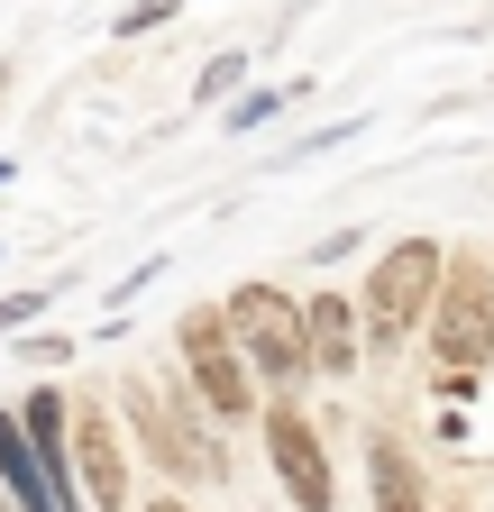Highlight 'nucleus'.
<instances>
[{"label": "nucleus", "mask_w": 494, "mask_h": 512, "mask_svg": "<svg viewBox=\"0 0 494 512\" xmlns=\"http://www.w3.org/2000/svg\"><path fill=\"white\" fill-rule=\"evenodd\" d=\"M440 284H449V247L440 238H394L385 256H376V275H366V348H403L412 330H421V311L440 302Z\"/></svg>", "instance_id": "nucleus-1"}, {"label": "nucleus", "mask_w": 494, "mask_h": 512, "mask_svg": "<svg viewBox=\"0 0 494 512\" xmlns=\"http://www.w3.org/2000/svg\"><path fill=\"white\" fill-rule=\"evenodd\" d=\"M220 320H229V339H238V357H247V375H257V384L293 394V384L312 375V330H302V302H284L275 284H238V293L220 302Z\"/></svg>", "instance_id": "nucleus-2"}, {"label": "nucleus", "mask_w": 494, "mask_h": 512, "mask_svg": "<svg viewBox=\"0 0 494 512\" xmlns=\"http://www.w3.org/2000/svg\"><path fill=\"white\" fill-rule=\"evenodd\" d=\"M430 348H440V375L494 366V266L485 256H449V284L430 302Z\"/></svg>", "instance_id": "nucleus-3"}, {"label": "nucleus", "mask_w": 494, "mask_h": 512, "mask_svg": "<svg viewBox=\"0 0 494 512\" xmlns=\"http://www.w3.org/2000/svg\"><path fill=\"white\" fill-rule=\"evenodd\" d=\"M183 366H193V384H202V403L220 412V421H247L257 412V375H247V357H238V339H229V320L211 311V302H193L183 311Z\"/></svg>", "instance_id": "nucleus-4"}, {"label": "nucleus", "mask_w": 494, "mask_h": 512, "mask_svg": "<svg viewBox=\"0 0 494 512\" xmlns=\"http://www.w3.org/2000/svg\"><path fill=\"white\" fill-rule=\"evenodd\" d=\"M129 412H138V439L156 448V458L183 476V485H229V448L183 412V403H165V394H147V384H129Z\"/></svg>", "instance_id": "nucleus-5"}, {"label": "nucleus", "mask_w": 494, "mask_h": 512, "mask_svg": "<svg viewBox=\"0 0 494 512\" xmlns=\"http://www.w3.org/2000/svg\"><path fill=\"white\" fill-rule=\"evenodd\" d=\"M266 458H275V476H284V494H293L302 512H330V503H339V485H330V448H321L312 412L275 403V412H266Z\"/></svg>", "instance_id": "nucleus-6"}, {"label": "nucleus", "mask_w": 494, "mask_h": 512, "mask_svg": "<svg viewBox=\"0 0 494 512\" xmlns=\"http://www.w3.org/2000/svg\"><path fill=\"white\" fill-rule=\"evenodd\" d=\"M74 476H83V503H92V512H119V503H129L119 430H110V412H92V403H74Z\"/></svg>", "instance_id": "nucleus-7"}, {"label": "nucleus", "mask_w": 494, "mask_h": 512, "mask_svg": "<svg viewBox=\"0 0 494 512\" xmlns=\"http://www.w3.org/2000/svg\"><path fill=\"white\" fill-rule=\"evenodd\" d=\"M302 330H312V375H348L366 357V311H348V293H312Z\"/></svg>", "instance_id": "nucleus-8"}, {"label": "nucleus", "mask_w": 494, "mask_h": 512, "mask_svg": "<svg viewBox=\"0 0 494 512\" xmlns=\"http://www.w3.org/2000/svg\"><path fill=\"white\" fill-rule=\"evenodd\" d=\"M0 485H10L19 512H65L55 485H46V467H37V448H28V430H19V412H0Z\"/></svg>", "instance_id": "nucleus-9"}, {"label": "nucleus", "mask_w": 494, "mask_h": 512, "mask_svg": "<svg viewBox=\"0 0 494 512\" xmlns=\"http://www.w3.org/2000/svg\"><path fill=\"white\" fill-rule=\"evenodd\" d=\"M366 476H376V512H430L421 503V476L394 439H366Z\"/></svg>", "instance_id": "nucleus-10"}, {"label": "nucleus", "mask_w": 494, "mask_h": 512, "mask_svg": "<svg viewBox=\"0 0 494 512\" xmlns=\"http://www.w3.org/2000/svg\"><path fill=\"white\" fill-rule=\"evenodd\" d=\"M275 110H284V92H238V101H229V138H247V128H266Z\"/></svg>", "instance_id": "nucleus-11"}, {"label": "nucleus", "mask_w": 494, "mask_h": 512, "mask_svg": "<svg viewBox=\"0 0 494 512\" xmlns=\"http://www.w3.org/2000/svg\"><path fill=\"white\" fill-rule=\"evenodd\" d=\"M238 74H247V55H211V64H202V101L238 92Z\"/></svg>", "instance_id": "nucleus-12"}, {"label": "nucleus", "mask_w": 494, "mask_h": 512, "mask_svg": "<svg viewBox=\"0 0 494 512\" xmlns=\"http://www.w3.org/2000/svg\"><path fill=\"white\" fill-rule=\"evenodd\" d=\"M174 19V0H138V10H119V37H147V28H165Z\"/></svg>", "instance_id": "nucleus-13"}, {"label": "nucleus", "mask_w": 494, "mask_h": 512, "mask_svg": "<svg viewBox=\"0 0 494 512\" xmlns=\"http://www.w3.org/2000/svg\"><path fill=\"white\" fill-rule=\"evenodd\" d=\"M19 357H28V366H65L74 339H46V330H37V339H19Z\"/></svg>", "instance_id": "nucleus-14"}, {"label": "nucleus", "mask_w": 494, "mask_h": 512, "mask_svg": "<svg viewBox=\"0 0 494 512\" xmlns=\"http://www.w3.org/2000/svg\"><path fill=\"white\" fill-rule=\"evenodd\" d=\"M37 302H46V293H10V302H0V330H28V320H37Z\"/></svg>", "instance_id": "nucleus-15"}, {"label": "nucleus", "mask_w": 494, "mask_h": 512, "mask_svg": "<svg viewBox=\"0 0 494 512\" xmlns=\"http://www.w3.org/2000/svg\"><path fill=\"white\" fill-rule=\"evenodd\" d=\"M147 512H193V503H174V494H165V503H147Z\"/></svg>", "instance_id": "nucleus-16"}, {"label": "nucleus", "mask_w": 494, "mask_h": 512, "mask_svg": "<svg viewBox=\"0 0 494 512\" xmlns=\"http://www.w3.org/2000/svg\"><path fill=\"white\" fill-rule=\"evenodd\" d=\"M0 512H19V503H10V485H0Z\"/></svg>", "instance_id": "nucleus-17"}, {"label": "nucleus", "mask_w": 494, "mask_h": 512, "mask_svg": "<svg viewBox=\"0 0 494 512\" xmlns=\"http://www.w3.org/2000/svg\"><path fill=\"white\" fill-rule=\"evenodd\" d=\"M0 92H10V64H0Z\"/></svg>", "instance_id": "nucleus-18"}, {"label": "nucleus", "mask_w": 494, "mask_h": 512, "mask_svg": "<svg viewBox=\"0 0 494 512\" xmlns=\"http://www.w3.org/2000/svg\"><path fill=\"white\" fill-rule=\"evenodd\" d=\"M0 183H10V165H0Z\"/></svg>", "instance_id": "nucleus-19"}]
</instances>
